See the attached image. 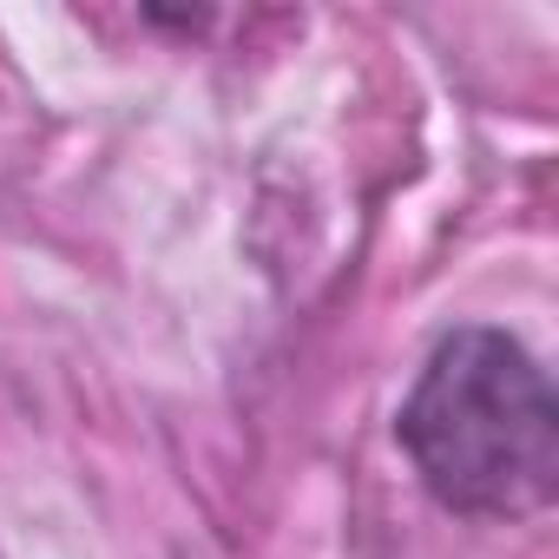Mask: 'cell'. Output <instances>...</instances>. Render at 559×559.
<instances>
[{"label":"cell","instance_id":"1","mask_svg":"<svg viewBox=\"0 0 559 559\" xmlns=\"http://www.w3.org/2000/svg\"><path fill=\"white\" fill-rule=\"evenodd\" d=\"M395 448L421 493L474 526H520L559 500V395L546 362L500 323H454L421 356Z\"/></svg>","mask_w":559,"mask_h":559}]
</instances>
